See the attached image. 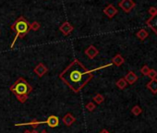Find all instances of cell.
I'll return each mask as SVG.
<instances>
[{"label": "cell", "instance_id": "7402d4cb", "mask_svg": "<svg viewBox=\"0 0 157 133\" xmlns=\"http://www.w3.org/2000/svg\"><path fill=\"white\" fill-rule=\"evenodd\" d=\"M95 107H96L95 103H92V102H90V103H88L87 105H85V108L87 109L89 112H92V111L95 109Z\"/></svg>", "mask_w": 157, "mask_h": 133}, {"label": "cell", "instance_id": "ac0fdd59", "mask_svg": "<svg viewBox=\"0 0 157 133\" xmlns=\"http://www.w3.org/2000/svg\"><path fill=\"white\" fill-rule=\"evenodd\" d=\"M92 100L95 103H97V105H101V103L104 101V97L101 93H97L95 96H93Z\"/></svg>", "mask_w": 157, "mask_h": 133}, {"label": "cell", "instance_id": "44dd1931", "mask_svg": "<svg viewBox=\"0 0 157 133\" xmlns=\"http://www.w3.org/2000/svg\"><path fill=\"white\" fill-rule=\"evenodd\" d=\"M147 76L150 78L151 80H154V79H157V71L155 69H151L150 68V70H149V72H148V74H147Z\"/></svg>", "mask_w": 157, "mask_h": 133}, {"label": "cell", "instance_id": "8992f818", "mask_svg": "<svg viewBox=\"0 0 157 133\" xmlns=\"http://www.w3.org/2000/svg\"><path fill=\"white\" fill-rule=\"evenodd\" d=\"M44 124H46L47 126H49L50 128H55L59 125V118L57 116H52L48 117L46 120H44Z\"/></svg>", "mask_w": 157, "mask_h": 133}, {"label": "cell", "instance_id": "52a82bcc", "mask_svg": "<svg viewBox=\"0 0 157 133\" xmlns=\"http://www.w3.org/2000/svg\"><path fill=\"white\" fill-rule=\"evenodd\" d=\"M146 24L148 27H150L155 34H157V14L151 16L150 18H148L146 21Z\"/></svg>", "mask_w": 157, "mask_h": 133}, {"label": "cell", "instance_id": "603a6c76", "mask_svg": "<svg viewBox=\"0 0 157 133\" xmlns=\"http://www.w3.org/2000/svg\"><path fill=\"white\" fill-rule=\"evenodd\" d=\"M149 70H150V68H149V66H148L147 65H145V66H143L142 68H141V74H142V75L147 76Z\"/></svg>", "mask_w": 157, "mask_h": 133}, {"label": "cell", "instance_id": "ba28073f", "mask_svg": "<svg viewBox=\"0 0 157 133\" xmlns=\"http://www.w3.org/2000/svg\"><path fill=\"white\" fill-rule=\"evenodd\" d=\"M104 13L106 14L109 18H112L117 14V9L114 7V5L110 4V5H108L106 9H104Z\"/></svg>", "mask_w": 157, "mask_h": 133}, {"label": "cell", "instance_id": "3957f363", "mask_svg": "<svg viewBox=\"0 0 157 133\" xmlns=\"http://www.w3.org/2000/svg\"><path fill=\"white\" fill-rule=\"evenodd\" d=\"M11 30H12L13 32H16L15 38H14L13 42L10 45L11 48H13L14 45H15V43H16V41L18 40V38L22 39L29 32V31H30V23L24 17L21 16V17L18 18L12 25H11Z\"/></svg>", "mask_w": 157, "mask_h": 133}, {"label": "cell", "instance_id": "9a60e30c", "mask_svg": "<svg viewBox=\"0 0 157 133\" xmlns=\"http://www.w3.org/2000/svg\"><path fill=\"white\" fill-rule=\"evenodd\" d=\"M124 62H125V59L124 57H122L121 55H115V57H113V59H112V64H114L115 65L117 66H120L121 65L124 64Z\"/></svg>", "mask_w": 157, "mask_h": 133}, {"label": "cell", "instance_id": "5bb4252c", "mask_svg": "<svg viewBox=\"0 0 157 133\" xmlns=\"http://www.w3.org/2000/svg\"><path fill=\"white\" fill-rule=\"evenodd\" d=\"M147 89H149V91L152 92L154 94L157 93V79L151 80V81H149L146 85Z\"/></svg>", "mask_w": 157, "mask_h": 133}, {"label": "cell", "instance_id": "4316f807", "mask_svg": "<svg viewBox=\"0 0 157 133\" xmlns=\"http://www.w3.org/2000/svg\"><path fill=\"white\" fill-rule=\"evenodd\" d=\"M39 133H48L46 130V129H43V130L42 131H41V132H39Z\"/></svg>", "mask_w": 157, "mask_h": 133}, {"label": "cell", "instance_id": "7c38bea8", "mask_svg": "<svg viewBox=\"0 0 157 133\" xmlns=\"http://www.w3.org/2000/svg\"><path fill=\"white\" fill-rule=\"evenodd\" d=\"M62 120H63V123H64L67 127H70V126L76 121V118H75V117H73L72 114L68 113V114L65 115L64 117L62 118Z\"/></svg>", "mask_w": 157, "mask_h": 133}, {"label": "cell", "instance_id": "8fae6325", "mask_svg": "<svg viewBox=\"0 0 157 133\" xmlns=\"http://www.w3.org/2000/svg\"><path fill=\"white\" fill-rule=\"evenodd\" d=\"M42 124H44V121H39L37 119H32V121L30 122H26V123H17L15 124L16 127H21V126H31L33 128H36L38 126L42 125Z\"/></svg>", "mask_w": 157, "mask_h": 133}, {"label": "cell", "instance_id": "2e32d148", "mask_svg": "<svg viewBox=\"0 0 157 133\" xmlns=\"http://www.w3.org/2000/svg\"><path fill=\"white\" fill-rule=\"evenodd\" d=\"M136 36L139 38L141 41H144L145 39L149 36V32L145 29H141L139 32L136 33Z\"/></svg>", "mask_w": 157, "mask_h": 133}, {"label": "cell", "instance_id": "6da1fadb", "mask_svg": "<svg viewBox=\"0 0 157 133\" xmlns=\"http://www.w3.org/2000/svg\"><path fill=\"white\" fill-rule=\"evenodd\" d=\"M93 78L92 70H89L78 59L73 60L59 74V79L74 92H80Z\"/></svg>", "mask_w": 157, "mask_h": 133}, {"label": "cell", "instance_id": "277c9868", "mask_svg": "<svg viewBox=\"0 0 157 133\" xmlns=\"http://www.w3.org/2000/svg\"><path fill=\"white\" fill-rule=\"evenodd\" d=\"M118 6L119 7H121L123 11H125L126 13H129L135 7L136 4L133 0H121L118 3Z\"/></svg>", "mask_w": 157, "mask_h": 133}, {"label": "cell", "instance_id": "d4e9b609", "mask_svg": "<svg viewBox=\"0 0 157 133\" xmlns=\"http://www.w3.org/2000/svg\"><path fill=\"white\" fill-rule=\"evenodd\" d=\"M99 133H110L109 131L107 130V129H106V128H104V129H102V130H101Z\"/></svg>", "mask_w": 157, "mask_h": 133}, {"label": "cell", "instance_id": "e0dca14e", "mask_svg": "<svg viewBox=\"0 0 157 133\" xmlns=\"http://www.w3.org/2000/svg\"><path fill=\"white\" fill-rule=\"evenodd\" d=\"M127 85H128V82H127L124 78H121V79H119L117 82H115V86H117L118 89H120V90L125 89L127 87Z\"/></svg>", "mask_w": 157, "mask_h": 133}, {"label": "cell", "instance_id": "9c48e42d", "mask_svg": "<svg viewBox=\"0 0 157 133\" xmlns=\"http://www.w3.org/2000/svg\"><path fill=\"white\" fill-rule=\"evenodd\" d=\"M59 30H60V32L63 33L64 35H69L70 32H71L74 28H73V26L69 23V22L68 21H65L64 23H63L60 27H59Z\"/></svg>", "mask_w": 157, "mask_h": 133}, {"label": "cell", "instance_id": "ffe728a7", "mask_svg": "<svg viewBox=\"0 0 157 133\" xmlns=\"http://www.w3.org/2000/svg\"><path fill=\"white\" fill-rule=\"evenodd\" d=\"M41 28V25L39 22H37V21H33L32 24H30V30H32V31H38V30Z\"/></svg>", "mask_w": 157, "mask_h": 133}, {"label": "cell", "instance_id": "d6986e66", "mask_svg": "<svg viewBox=\"0 0 157 133\" xmlns=\"http://www.w3.org/2000/svg\"><path fill=\"white\" fill-rule=\"evenodd\" d=\"M131 113L134 116H140V115L142 113V109H141L139 105H134L131 109Z\"/></svg>", "mask_w": 157, "mask_h": 133}, {"label": "cell", "instance_id": "7a4b0ae2", "mask_svg": "<svg viewBox=\"0 0 157 133\" xmlns=\"http://www.w3.org/2000/svg\"><path fill=\"white\" fill-rule=\"evenodd\" d=\"M9 90L16 96L18 102L23 103L27 101L29 94L32 92L33 89L27 80L20 77L11 85Z\"/></svg>", "mask_w": 157, "mask_h": 133}, {"label": "cell", "instance_id": "484cf974", "mask_svg": "<svg viewBox=\"0 0 157 133\" xmlns=\"http://www.w3.org/2000/svg\"><path fill=\"white\" fill-rule=\"evenodd\" d=\"M31 133H39V132H38V131H37V130H36V129H35V128H33V129H32V130L31 131Z\"/></svg>", "mask_w": 157, "mask_h": 133}, {"label": "cell", "instance_id": "5b68a950", "mask_svg": "<svg viewBox=\"0 0 157 133\" xmlns=\"http://www.w3.org/2000/svg\"><path fill=\"white\" fill-rule=\"evenodd\" d=\"M33 71H34V73L39 78H42L44 75H46V74L47 73L48 68H47V66L46 65L43 64V63H39V64L34 68Z\"/></svg>", "mask_w": 157, "mask_h": 133}, {"label": "cell", "instance_id": "4fadbf2b", "mask_svg": "<svg viewBox=\"0 0 157 133\" xmlns=\"http://www.w3.org/2000/svg\"><path fill=\"white\" fill-rule=\"evenodd\" d=\"M124 79L126 80L127 82H128V84L132 85V84H134L138 80V76L133 71H129L128 74H127V75L125 76Z\"/></svg>", "mask_w": 157, "mask_h": 133}, {"label": "cell", "instance_id": "30bf717a", "mask_svg": "<svg viewBox=\"0 0 157 133\" xmlns=\"http://www.w3.org/2000/svg\"><path fill=\"white\" fill-rule=\"evenodd\" d=\"M85 54L90 59H93L97 55L99 54V51L97 48H95L94 45H90L87 49L85 50Z\"/></svg>", "mask_w": 157, "mask_h": 133}, {"label": "cell", "instance_id": "cb8c5ba5", "mask_svg": "<svg viewBox=\"0 0 157 133\" xmlns=\"http://www.w3.org/2000/svg\"><path fill=\"white\" fill-rule=\"evenodd\" d=\"M148 12L150 15H152V16H154V15L157 14V9L155 7H150L148 9Z\"/></svg>", "mask_w": 157, "mask_h": 133}, {"label": "cell", "instance_id": "83f0119b", "mask_svg": "<svg viewBox=\"0 0 157 133\" xmlns=\"http://www.w3.org/2000/svg\"><path fill=\"white\" fill-rule=\"evenodd\" d=\"M23 133H31V131H30V130H28V129H26V130L23 132Z\"/></svg>", "mask_w": 157, "mask_h": 133}]
</instances>
